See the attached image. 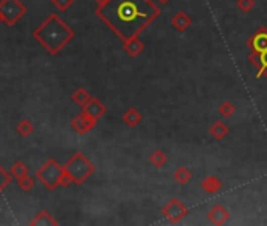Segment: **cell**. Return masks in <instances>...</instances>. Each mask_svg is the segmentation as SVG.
Wrapping results in <instances>:
<instances>
[{"label":"cell","mask_w":267,"mask_h":226,"mask_svg":"<svg viewBox=\"0 0 267 226\" xmlns=\"http://www.w3.org/2000/svg\"><path fill=\"white\" fill-rule=\"evenodd\" d=\"M123 49H124L126 53L131 56V59H137V56L145 50V44L138 36H132V38L126 39L123 42Z\"/></svg>","instance_id":"7c38bea8"},{"label":"cell","mask_w":267,"mask_h":226,"mask_svg":"<svg viewBox=\"0 0 267 226\" xmlns=\"http://www.w3.org/2000/svg\"><path fill=\"white\" fill-rule=\"evenodd\" d=\"M82 110L85 111V113H88L90 117L96 118V120H99L101 117H104L105 113H107V107L97 97H91L90 101L82 107Z\"/></svg>","instance_id":"30bf717a"},{"label":"cell","mask_w":267,"mask_h":226,"mask_svg":"<svg viewBox=\"0 0 267 226\" xmlns=\"http://www.w3.org/2000/svg\"><path fill=\"white\" fill-rule=\"evenodd\" d=\"M50 2L59 11H66V10L71 8V5L74 4V0H50Z\"/></svg>","instance_id":"d4e9b609"},{"label":"cell","mask_w":267,"mask_h":226,"mask_svg":"<svg viewBox=\"0 0 267 226\" xmlns=\"http://www.w3.org/2000/svg\"><path fill=\"white\" fill-rule=\"evenodd\" d=\"M228 134H230V127H228L227 123L222 121V120L212 123V124H210V127H209V135L212 137L214 140H223Z\"/></svg>","instance_id":"9a60e30c"},{"label":"cell","mask_w":267,"mask_h":226,"mask_svg":"<svg viewBox=\"0 0 267 226\" xmlns=\"http://www.w3.org/2000/svg\"><path fill=\"white\" fill-rule=\"evenodd\" d=\"M217 111H219V115H220L223 120H228V118H231L234 113H236V105H234L233 102H230V101H223V102L219 105Z\"/></svg>","instance_id":"d6986e66"},{"label":"cell","mask_w":267,"mask_h":226,"mask_svg":"<svg viewBox=\"0 0 267 226\" xmlns=\"http://www.w3.org/2000/svg\"><path fill=\"white\" fill-rule=\"evenodd\" d=\"M250 49L248 62L256 68V79H267V27H259L247 39Z\"/></svg>","instance_id":"3957f363"},{"label":"cell","mask_w":267,"mask_h":226,"mask_svg":"<svg viewBox=\"0 0 267 226\" xmlns=\"http://www.w3.org/2000/svg\"><path fill=\"white\" fill-rule=\"evenodd\" d=\"M168 162V157H167V154L162 151V149H154L151 154H149V163L152 166H156V168H162L164 165H167Z\"/></svg>","instance_id":"e0dca14e"},{"label":"cell","mask_w":267,"mask_h":226,"mask_svg":"<svg viewBox=\"0 0 267 226\" xmlns=\"http://www.w3.org/2000/svg\"><path fill=\"white\" fill-rule=\"evenodd\" d=\"M63 166L66 170V173L69 175V178H71L73 182L77 184V186H82V184L94 173L93 162L82 152H73V155L66 160Z\"/></svg>","instance_id":"5b68a950"},{"label":"cell","mask_w":267,"mask_h":226,"mask_svg":"<svg viewBox=\"0 0 267 226\" xmlns=\"http://www.w3.org/2000/svg\"><path fill=\"white\" fill-rule=\"evenodd\" d=\"M35 131L33 127V123L29 121V120H22L19 124H18V132L22 135V137H30Z\"/></svg>","instance_id":"7402d4cb"},{"label":"cell","mask_w":267,"mask_h":226,"mask_svg":"<svg viewBox=\"0 0 267 226\" xmlns=\"http://www.w3.org/2000/svg\"><path fill=\"white\" fill-rule=\"evenodd\" d=\"M193 178V173L190 172V170L187 166H179L175 170L173 173V179L176 184H179V186H186L187 182H190Z\"/></svg>","instance_id":"2e32d148"},{"label":"cell","mask_w":267,"mask_h":226,"mask_svg":"<svg viewBox=\"0 0 267 226\" xmlns=\"http://www.w3.org/2000/svg\"><path fill=\"white\" fill-rule=\"evenodd\" d=\"M18 186H19V189H21L22 192H30V190L33 189V186H35V179L30 178L29 175L22 176V178L18 179Z\"/></svg>","instance_id":"603a6c76"},{"label":"cell","mask_w":267,"mask_h":226,"mask_svg":"<svg viewBox=\"0 0 267 226\" xmlns=\"http://www.w3.org/2000/svg\"><path fill=\"white\" fill-rule=\"evenodd\" d=\"M71 99H73V102H74V104L83 107V105H85V104L90 101V99H91V96H90V93H88L85 88H77V90L73 93Z\"/></svg>","instance_id":"ac0fdd59"},{"label":"cell","mask_w":267,"mask_h":226,"mask_svg":"<svg viewBox=\"0 0 267 226\" xmlns=\"http://www.w3.org/2000/svg\"><path fill=\"white\" fill-rule=\"evenodd\" d=\"M206 217H207V220L212 223V224L220 226V224H225V223L228 221L230 210L225 207L223 204H216V206H212V207L207 210Z\"/></svg>","instance_id":"9c48e42d"},{"label":"cell","mask_w":267,"mask_h":226,"mask_svg":"<svg viewBox=\"0 0 267 226\" xmlns=\"http://www.w3.org/2000/svg\"><path fill=\"white\" fill-rule=\"evenodd\" d=\"M94 2H96L97 7H101V5H104V4L107 2V0H94Z\"/></svg>","instance_id":"484cf974"},{"label":"cell","mask_w":267,"mask_h":226,"mask_svg":"<svg viewBox=\"0 0 267 226\" xmlns=\"http://www.w3.org/2000/svg\"><path fill=\"white\" fill-rule=\"evenodd\" d=\"M121 120H123V123L128 126V127H137L140 123H142V120H143V115L140 113V110H137L135 107H131V108H128L124 113H123V117H121Z\"/></svg>","instance_id":"5bb4252c"},{"label":"cell","mask_w":267,"mask_h":226,"mask_svg":"<svg viewBox=\"0 0 267 226\" xmlns=\"http://www.w3.org/2000/svg\"><path fill=\"white\" fill-rule=\"evenodd\" d=\"M30 224H59V221L55 220L47 210H43L30 221Z\"/></svg>","instance_id":"ffe728a7"},{"label":"cell","mask_w":267,"mask_h":226,"mask_svg":"<svg viewBox=\"0 0 267 226\" xmlns=\"http://www.w3.org/2000/svg\"><path fill=\"white\" fill-rule=\"evenodd\" d=\"M25 13L27 7L21 0H0V14L8 27L15 25Z\"/></svg>","instance_id":"8992f818"},{"label":"cell","mask_w":267,"mask_h":226,"mask_svg":"<svg viewBox=\"0 0 267 226\" xmlns=\"http://www.w3.org/2000/svg\"><path fill=\"white\" fill-rule=\"evenodd\" d=\"M157 2H159V4H162V5H167L168 2H170V0H157Z\"/></svg>","instance_id":"4316f807"},{"label":"cell","mask_w":267,"mask_h":226,"mask_svg":"<svg viewBox=\"0 0 267 226\" xmlns=\"http://www.w3.org/2000/svg\"><path fill=\"white\" fill-rule=\"evenodd\" d=\"M33 38L50 55H57L74 38V30L60 19L59 14L50 16L33 32Z\"/></svg>","instance_id":"7a4b0ae2"},{"label":"cell","mask_w":267,"mask_h":226,"mask_svg":"<svg viewBox=\"0 0 267 226\" xmlns=\"http://www.w3.org/2000/svg\"><path fill=\"white\" fill-rule=\"evenodd\" d=\"M96 124H97V120L90 117L88 113H85L83 110L79 113V115H76L71 121V127L79 135H85V134L91 132L96 127Z\"/></svg>","instance_id":"ba28073f"},{"label":"cell","mask_w":267,"mask_h":226,"mask_svg":"<svg viewBox=\"0 0 267 226\" xmlns=\"http://www.w3.org/2000/svg\"><path fill=\"white\" fill-rule=\"evenodd\" d=\"M10 173H11L13 178L19 179V178H22V176H27V175H29V166H27L24 162H16L15 165L11 166Z\"/></svg>","instance_id":"44dd1931"},{"label":"cell","mask_w":267,"mask_h":226,"mask_svg":"<svg viewBox=\"0 0 267 226\" xmlns=\"http://www.w3.org/2000/svg\"><path fill=\"white\" fill-rule=\"evenodd\" d=\"M170 22H172V27L178 33H186L192 25V18L186 11H178L176 14H173Z\"/></svg>","instance_id":"8fae6325"},{"label":"cell","mask_w":267,"mask_h":226,"mask_svg":"<svg viewBox=\"0 0 267 226\" xmlns=\"http://www.w3.org/2000/svg\"><path fill=\"white\" fill-rule=\"evenodd\" d=\"M96 14L124 42L142 35L161 16V8L152 0H107L96 7Z\"/></svg>","instance_id":"6da1fadb"},{"label":"cell","mask_w":267,"mask_h":226,"mask_svg":"<svg viewBox=\"0 0 267 226\" xmlns=\"http://www.w3.org/2000/svg\"><path fill=\"white\" fill-rule=\"evenodd\" d=\"M189 212H190L189 207L182 203L179 198H172V200L165 203V206L162 207V215L172 224L181 223L189 215Z\"/></svg>","instance_id":"52a82bcc"},{"label":"cell","mask_w":267,"mask_h":226,"mask_svg":"<svg viewBox=\"0 0 267 226\" xmlns=\"http://www.w3.org/2000/svg\"><path fill=\"white\" fill-rule=\"evenodd\" d=\"M2 24H5V21H4V18H2V14H0V25Z\"/></svg>","instance_id":"83f0119b"},{"label":"cell","mask_w":267,"mask_h":226,"mask_svg":"<svg viewBox=\"0 0 267 226\" xmlns=\"http://www.w3.org/2000/svg\"><path fill=\"white\" fill-rule=\"evenodd\" d=\"M256 2L255 0H237L236 2V7L239 11H242L244 14H248L253 8H255Z\"/></svg>","instance_id":"cb8c5ba5"},{"label":"cell","mask_w":267,"mask_h":226,"mask_svg":"<svg viewBox=\"0 0 267 226\" xmlns=\"http://www.w3.org/2000/svg\"><path fill=\"white\" fill-rule=\"evenodd\" d=\"M36 178L50 192L57 190L59 187H68L73 182V179L66 173L65 166L60 165L55 159L46 160L43 166L36 172Z\"/></svg>","instance_id":"277c9868"},{"label":"cell","mask_w":267,"mask_h":226,"mask_svg":"<svg viewBox=\"0 0 267 226\" xmlns=\"http://www.w3.org/2000/svg\"><path fill=\"white\" fill-rule=\"evenodd\" d=\"M200 187L209 193V195H214V193H219L222 189H223V182L220 181V178L217 176H206L201 182H200Z\"/></svg>","instance_id":"4fadbf2b"}]
</instances>
